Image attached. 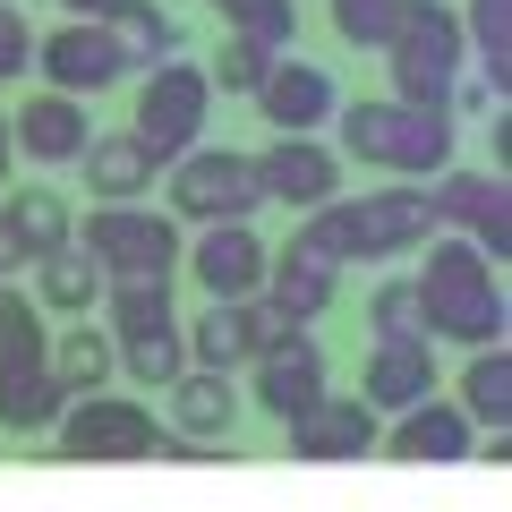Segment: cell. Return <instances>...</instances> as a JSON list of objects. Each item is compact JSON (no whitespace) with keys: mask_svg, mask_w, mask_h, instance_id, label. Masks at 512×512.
<instances>
[{"mask_svg":"<svg viewBox=\"0 0 512 512\" xmlns=\"http://www.w3.org/2000/svg\"><path fill=\"white\" fill-rule=\"evenodd\" d=\"M419 316H427V342H436V350H487V342H504L512 299H504V274H495V256L478 248V239H461V231L427 239Z\"/></svg>","mask_w":512,"mask_h":512,"instance_id":"obj_1","label":"cell"},{"mask_svg":"<svg viewBox=\"0 0 512 512\" xmlns=\"http://www.w3.org/2000/svg\"><path fill=\"white\" fill-rule=\"evenodd\" d=\"M461 9L453 0H393V35H384V69H393V103H436L453 111V77H461Z\"/></svg>","mask_w":512,"mask_h":512,"instance_id":"obj_2","label":"cell"},{"mask_svg":"<svg viewBox=\"0 0 512 512\" xmlns=\"http://www.w3.org/2000/svg\"><path fill=\"white\" fill-rule=\"evenodd\" d=\"M256 205H265V188H256V154H239V146L197 137L180 163H163V214L171 222H248Z\"/></svg>","mask_w":512,"mask_h":512,"instance_id":"obj_3","label":"cell"},{"mask_svg":"<svg viewBox=\"0 0 512 512\" xmlns=\"http://www.w3.org/2000/svg\"><path fill=\"white\" fill-rule=\"evenodd\" d=\"M205 120H214V77H205V60H154L146 86H137V120H128V137L154 154V163H180L188 146L205 137Z\"/></svg>","mask_w":512,"mask_h":512,"instance_id":"obj_4","label":"cell"},{"mask_svg":"<svg viewBox=\"0 0 512 512\" xmlns=\"http://www.w3.org/2000/svg\"><path fill=\"white\" fill-rule=\"evenodd\" d=\"M77 248L103 265V282L111 274H180V222L163 214V205H146V197H128V205H94V214H77Z\"/></svg>","mask_w":512,"mask_h":512,"instance_id":"obj_5","label":"cell"},{"mask_svg":"<svg viewBox=\"0 0 512 512\" xmlns=\"http://www.w3.org/2000/svg\"><path fill=\"white\" fill-rule=\"evenodd\" d=\"M154 444H163V419L146 402H120L111 384L103 393H77L60 410V427H52L60 461H154Z\"/></svg>","mask_w":512,"mask_h":512,"instance_id":"obj_6","label":"cell"},{"mask_svg":"<svg viewBox=\"0 0 512 512\" xmlns=\"http://www.w3.org/2000/svg\"><path fill=\"white\" fill-rule=\"evenodd\" d=\"M427 214H436V231H461V239H478V248L504 265V248H512V197H504V171H453L444 163L436 180H427Z\"/></svg>","mask_w":512,"mask_h":512,"instance_id":"obj_7","label":"cell"},{"mask_svg":"<svg viewBox=\"0 0 512 512\" xmlns=\"http://www.w3.org/2000/svg\"><path fill=\"white\" fill-rule=\"evenodd\" d=\"M188 274H197L205 299H256L265 291V265H274V239L256 231V222H197L188 239Z\"/></svg>","mask_w":512,"mask_h":512,"instance_id":"obj_8","label":"cell"},{"mask_svg":"<svg viewBox=\"0 0 512 512\" xmlns=\"http://www.w3.org/2000/svg\"><path fill=\"white\" fill-rule=\"evenodd\" d=\"M35 77L52 94H111L128 77V60H120V43H111L103 18H60L52 35L35 43Z\"/></svg>","mask_w":512,"mask_h":512,"instance_id":"obj_9","label":"cell"},{"mask_svg":"<svg viewBox=\"0 0 512 512\" xmlns=\"http://www.w3.org/2000/svg\"><path fill=\"white\" fill-rule=\"evenodd\" d=\"M436 384H444V359H436V342H427V333H376V342H367V359H359V402L376 410V419L427 402Z\"/></svg>","mask_w":512,"mask_h":512,"instance_id":"obj_10","label":"cell"},{"mask_svg":"<svg viewBox=\"0 0 512 512\" xmlns=\"http://www.w3.org/2000/svg\"><path fill=\"white\" fill-rule=\"evenodd\" d=\"M248 103L265 111V128H274V137H325V120L342 111V77L316 69V60H291V52H282Z\"/></svg>","mask_w":512,"mask_h":512,"instance_id":"obj_11","label":"cell"},{"mask_svg":"<svg viewBox=\"0 0 512 512\" xmlns=\"http://www.w3.org/2000/svg\"><path fill=\"white\" fill-rule=\"evenodd\" d=\"M248 367H256V410H265V419H282V427H291L308 402H325V393H333V367H325V350L308 342V325L282 333L274 350H256Z\"/></svg>","mask_w":512,"mask_h":512,"instance_id":"obj_12","label":"cell"},{"mask_svg":"<svg viewBox=\"0 0 512 512\" xmlns=\"http://www.w3.org/2000/svg\"><path fill=\"white\" fill-rule=\"evenodd\" d=\"M94 120H86V94H26L18 111H9V146H18V163H43V171H69L77 154H86Z\"/></svg>","mask_w":512,"mask_h":512,"instance_id":"obj_13","label":"cell"},{"mask_svg":"<svg viewBox=\"0 0 512 512\" xmlns=\"http://www.w3.org/2000/svg\"><path fill=\"white\" fill-rule=\"evenodd\" d=\"M256 188H265V205H325L342 197V154L325 146V137H274V146L256 154Z\"/></svg>","mask_w":512,"mask_h":512,"instance_id":"obj_14","label":"cell"},{"mask_svg":"<svg viewBox=\"0 0 512 512\" xmlns=\"http://www.w3.org/2000/svg\"><path fill=\"white\" fill-rule=\"evenodd\" d=\"M376 453H393V461H470L478 453V427L461 419V402L427 393V402L393 410V427H376Z\"/></svg>","mask_w":512,"mask_h":512,"instance_id":"obj_15","label":"cell"},{"mask_svg":"<svg viewBox=\"0 0 512 512\" xmlns=\"http://www.w3.org/2000/svg\"><path fill=\"white\" fill-rule=\"evenodd\" d=\"M384 103H393V94H384ZM453 146H461V120H453V111L393 103V120H384V171H393V180H436V171L453 163Z\"/></svg>","mask_w":512,"mask_h":512,"instance_id":"obj_16","label":"cell"},{"mask_svg":"<svg viewBox=\"0 0 512 512\" xmlns=\"http://www.w3.org/2000/svg\"><path fill=\"white\" fill-rule=\"evenodd\" d=\"M376 410L359 402V393H325V402H308L291 419V453L299 461H367L376 453Z\"/></svg>","mask_w":512,"mask_h":512,"instance_id":"obj_17","label":"cell"},{"mask_svg":"<svg viewBox=\"0 0 512 512\" xmlns=\"http://www.w3.org/2000/svg\"><path fill=\"white\" fill-rule=\"evenodd\" d=\"M333 282H342V265L333 256H316V248H274V265H265V299H274L291 325H316V316L333 308Z\"/></svg>","mask_w":512,"mask_h":512,"instance_id":"obj_18","label":"cell"},{"mask_svg":"<svg viewBox=\"0 0 512 512\" xmlns=\"http://www.w3.org/2000/svg\"><path fill=\"white\" fill-rule=\"evenodd\" d=\"M77 171H86L94 205H128V197H146L154 180H163V163H154L128 128H111V137H86V154H77Z\"/></svg>","mask_w":512,"mask_h":512,"instance_id":"obj_19","label":"cell"},{"mask_svg":"<svg viewBox=\"0 0 512 512\" xmlns=\"http://www.w3.org/2000/svg\"><path fill=\"white\" fill-rule=\"evenodd\" d=\"M163 393H171L163 427H180V436H231L239 427V384L222 376V367H180Z\"/></svg>","mask_w":512,"mask_h":512,"instance_id":"obj_20","label":"cell"},{"mask_svg":"<svg viewBox=\"0 0 512 512\" xmlns=\"http://www.w3.org/2000/svg\"><path fill=\"white\" fill-rule=\"evenodd\" d=\"M26 274H35V308H52V316H86L94 299H103V265H94V256L77 248V239L43 248L35 265H26Z\"/></svg>","mask_w":512,"mask_h":512,"instance_id":"obj_21","label":"cell"},{"mask_svg":"<svg viewBox=\"0 0 512 512\" xmlns=\"http://www.w3.org/2000/svg\"><path fill=\"white\" fill-rule=\"evenodd\" d=\"M188 359H197V367H222V376H239V367L256 359L248 308H239V299H205L197 325H188Z\"/></svg>","mask_w":512,"mask_h":512,"instance_id":"obj_22","label":"cell"},{"mask_svg":"<svg viewBox=\"0 0 512 512\" xmlns=\"http://www.w3.org/2000/svg\"><path fill=\"white\" fill-rule=\"evenodd\" d=\"M43 367H52L60 393L77 402V393H103V384H111V367H120V342H111L103 325H69L52 350H43Z\"/></svg>","mask_w":512,"mask_h":512,"instance_id":"obj_23","label":"cell"},{"mask_svg":"<svg viewBox=\"0 0 512 512\" xmlns=\"http://www.w3.org/2000/svg\"><path fill=\"white\" fill-rule=\"evenodd\" d=\"M60 410H69V393H60L52 367H18V376H0V427H9V436H52Z\"/></svg>","mask_w":512,"mask_h":512,"instance_id":"obj_24","label":"cell"},{"mask_svg":"<svg viewBox=\"0 0 512 512\" xmlns=\"http://www.w3.org/2000/svg\"><path fill=\"white\" fill-rule=\"evenodd\" d=\"M111 43H120V60L128 69H154V60H171L180 52V18H171L163 0H120V9H111Z\"/></svg>","mask_w":512,"mask_h":512,"instance_id":"obj_25","label":"cell"},{"mask_svg":"<svg viewBox=\"0 0 512 512\" xmlns=\"http://www.w3.org/2000/svg\"><path fill=\"white\" fill-rule=\"evenodd\" d=\"M0 222H9V239H18L26 256L60 248V239L77 231V214L60 205V188H0Z\"/></svg>","mask_w":512,"mask_h":512,"instance_id":"obj_26","label":"cell"},{"mask_svg":"<svg viewBox=\"0 0 512 512\" xmlns=\"http://www.w3.org/2000/svg\"><path fill=\"white\" fill-rule=\"evenodd\" d=\"M103 308H111V342L120 333H154V325H180L171 316V274H111L103 282Z\"/></svg>","mask_w":512,"mask_h":512,"instance_id":"obj_27","label":"cell"},{"mask_svg":"<svg viewBox=\"0 0 512 512\" xmlns=\"http://www.w3.org/2000/svg\"><path fill=\"white\" fill-rule=\"evenodd\" d=\"M461 419L470 427H512V359H504V342H487V350L461 359Z\"/></svg>","mask_w":512,"mask_h":512,"instance_id":"obj_28","label":"cell"},{"mask_svg":"<svg viewBox=\"0 0 512 512\" xmlns=\"http://www.w3.org/2000/svg\"><path fill=\"white\" fill-rule=\"evenodd\" d=\"M188 367V333L180 325H154V333H120V376L146 384V393H163L171 376Z\"/></svg>","mask_w":512,"mask_h":512,"instance_id":"obj_29","label":"cell"},{"mask_svg":"<svg viewBox=\"0 0 512 512\" xmlns=\"http://www.w3.org/2000/svg\"><path fill=\"white\" fill-rule=\"evenodd\" d=\"M52 333H43V308L35 291H0V376H18V367H43Z\"/></svg>","mask_w":512,"mask_h":512,"instance_id":"obj_30","label":"cell"},{"mask_svg":"<svg viewBox=\"0 0 512 512\" xmlns=\"http://www.w3.org/2000/svg\"><path fill=\"white\" fill-rule=\"evenodd\" d=\"M384 120H393L384 94L342 103V111H333V154H342V163H384Z\"/></svg>","mask_w":512,"mask_h":512,"instance_id":"obj_31","label":"cell"},{"mask_svg":"<svg viewBox=\"0 0 512 512\" xmlns=\"http://www.w3.org/2000/svg\"><path fill=\"white\" fill-rule=\"evenodd\" d=\"M214 18L231 26V35H256V43H274V52H291L299 0H214Z\"/></svg>","mask_w":512,"mask_h":512,"instance_id":"obj_32","label":"cell"},{"mask_svg":"<svg viewBox=\"0 0 512 512\" xmlns=\"http://www.w3.org/2000/svg\"><path fill=\"white\" fill-rule=\"evenodd\" d=\"M274 60H282L274 43H256V35H231V43H222L214 60H205V77H214V94H256Z\"/></svg>","mask_w":512,"mask_h":512,"instance_id":"obj_33","label":"cell"},{"mask_svg":"<svg viewBox=\"0 0 512 512\" xmlns=\"http://www.w3.org/2000/svg\"><path fill=\"white\" fill-rule=\"evenodd\" d=\"M376 333H427L419 316V274H384L376 291H367V342Z\"/></svg>","mask_w":512,"mask_h":512,"instance_id":"obj_34","label":"cell"},{"mask_svg":"<svg viewBox=\"0 0 512 512\" xmlns=\"http://www.w3.org/2000/svg\"><path fill=\"white\" fill-rule=\"evenodd\" d=\"M461 35H470L478 69L504 77V0H470V9H461Z\"/></svg>","mask_w":512,"mask_h":512,"instance_id":"obj_35","label":"cell"},{"mask_svg":"<svg viewBox=\"0 0 512 512\" xmlns=\"http://www.w3.org/2000/svg\"><path fill=\"white\" fill-rule=\"evenodd\" d=\"M26 69H35V26L18 0H0V86H18Z\"/></svg>","mask_w":512,"mask_h":512,"instance_id":"obj_36","label":"cell"},{"mask_svg":"<svg viewBox=\"0 0 512 512\" xmlns=\"http://www.w3.org/2000/svg\"><path fill=\"white\" fill-rule=\"evenodd\" d=\"M239 308H248V333H256V350H274L282 333H299V325H291V316H282L265 291H256V299H239Z\"/></svg>","mask_w":512,"mask_h":512,"instance_id":"obj_37","label":"cell"},{"mask_svg":"<svg viewBox=\"0 0 512 512\" xmlns=\"http://www.w3.org/2000/svg\"><path fill=\"white\" fill-rule=\"evenodd\" d=\"M60 9H69V18H111L120 0H60Z\"/></svg>","mask_w":512,"mask_h":512,"instance_id":"obj_38","label":"cell"},{"mask_svg":"<svg viewBox=\"0 0 512 512\" xmlns=\"http://www.w3.org/2000/svg\"><path fill=\"white\" fill-rule=\"evenodd\" d=\"M9 171H18V146H9V111H0V188H9Z\"/></svg>","mask_w":512,"mask_h":512,"instance_id":"obj_39","label":"cell"},{"mask_svg":"<svg viewBox=\"0 0 512 512\" xmlns=\"http://www.w3.org/2000/svg\"><path fill=\"white\" fill-rule=\"evenodd\" d=\"M0 291H9V282H0Z\"/></svg>","mask_w":512,"mask_h":512,"instance_id":"obj_40","label":"cell"}]
</instances>
